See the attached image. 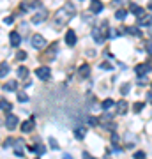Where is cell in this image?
Segmentation results:
<instances>
[{"label":"cell","instance_id":"1","mask_svg":"<svg viewBox=\"0 0 152 159\" xmlns=\"http://www.w3.org/2000/svg\"><path fill=\"white\" fill-rule=\"evenodd\" d=\"M74 14H76V7H74L71 2L64 4V7L62 9H58L57 14H55V25L57 27H64V25H67Z\"/></svg>","mask_w":152,"mask_h":159},{"label":"cell","instance_id":"2","mask_svg":"<svg viewBox=\"0 0 152 159\" xmlns=\"http://www.w3.org/2000/svg\"><path fill=\"white\" fill-rule=\"evenodd\" d=\"M92 37H94V41H96L97 44H103V43H104V39H106V37H110L108 23L103 21L99 27H94V30H92Z\"/></svg>","mask_w":152,"mask_h":159},{"label":"cell","instance_id":"3","mask_svg":"<svg viewBox=\"0 0 152 159\" xmlns=\"http://www.w3.org/2000/svg\"><path fill=\"white\" fill-rule=\"evenodd\" d=\"M35 76L39 80H43V81H48V80H51V71L48 66H41V67L35 69Z\"/></svg>","mask_w":152,"mask_h":159},{"label":"cell","instance_id":"4","mask_svg":"<svg viewBox=\"0 0 152 159\" xmlns=\"http://www.w3.org/2000/svg\"><path fill=\"white\" fill-rule=\"evenodd\" d=\"M46 18H48V11H46V9H41V7H39V11H37L34 16L30 18V21L34 23V25H41V23H44Z\"/></svg>","mask_w":152,"mask_h":159},{"label":"cell","instance_id":"5","mask_svg":"<svg viewBox=\"0 0 152 159\" xmlns=\"http://www.w3.org/2000/svg\"><path fill=\"white\" fill-rule=\"evenodd\" d=\"M30 44L34 46L35 50H43V48L46 46V39L43 37V35L35 34V35H32V37H30Z\"/></svg>","mask_w":152,"mask_h":159},{"label":"cell","instance_id":"6","mask_svg":"<svg viewBox=\"0 0 152 159\" xmlns=\"http://www.w3.org/2000/svg\"><path fill=\"white\" fill-rule=\"evenodd\" d=\"M18 122H20V119H18L16 115L9 113V115H7V119H6V127L9 131H14V129H16V125H18Z\"/></svg>","mask_w":152,"mask_h":159},{"label":"cell","instance_id":"7","mask_svg":"<svg viewBox=\"0 0 152 159\" xmlns=\"http://www.w3.org/2000/svg\"><path fill=\"white\" fill-rule=\"evenodd\" d=\"M104 9L101 0H90V12H94V14H99V12Z\"/></svg>","mask_w":152,"mask_h":159},{"label":"cell","instance_id":"8","mask_svg":"<svg viewBox=\"0 0 152 159\" xmlns=\"http://www.w3.org/2000/svg\"><path fill=\"white\" fill-rule=\"evenodd\" d=\"M150 69H152L150 64H138V66L135 67V71H136V74H138V76H145Z\"/></svg>","mask_w":152,"mask_h":159},{"label":"cell","instance_id":"9","mask_svg":"<svg viewBox=\"0 0 152 159\" xmlns=\"http://www.w3.org/2000/svg\"><path fill=\"white\" fill-rule=\"evenodd\" d=\"M115 108H117V113L118 115H124V113H127V102L124 101V99H120V101H117L115 102Z\"/></svg>","mask_w":152,"mask_h":159},{"label":"cell","instance_id":"10","mask_svg":"<svg viewBox=\"0 0 152 159\" xmlns=\"http://www.w3.org/2000/svg\"><path fill=\"white\" fill-rule=\"evenodd\" d=\"M138 27H152V14L141 16L140 20H138Z\"/></svg>","mask_w":152,"mask_h":159},{"label":"cell","instance_id":"11","mask_svg":"<svg viewBox=\"0 0 152 159\" xmlns=\"http://www.w3.org/2000/svg\"><path fill=\"white\" fill-rule=\"evenodd\" d=\"M9 43H11V46H20V43H21V37H20V34L18 32H11L9 34Z\"/></svg>","mask_w":152,"mask_h":159},{"label":"cell","instance_id":"12","mask_svg":"<svg viewBox=\"0 0 152 159\" xmlns=\"http://www.w3.org/2000/svg\"><path fill=\"white\" fill-rule=\"evenodd\" d=\"M76 34H74V30H67V34H66V43L67 46H74L76 44Z\"/></svg>","mask_w":152,"mask_h":159},{"label":"cell","instance_id":"13","mask_svg":"<svg viewBox=\"0 0 152 159\" xmlns=\"http://www.w3.org/2000/svg\"><path fill=\"white\" fill-rule=\"evenodd\" d=\"M74 136L78 138V140H83V138L87 136V127H81V125L74 127Z\"/></svg>","mask_w":152,"mask_h":159},{"label":"cell","instance_id":"14","mask_svg":"<svg viewBox=\"0 0 152 159\" xmlns=\"http://www.w3.org/2000/svg\"><path fill=\"white\" fill-rule=\"evenodd\" d=\"M34 129V119H28V120H25L21 124V131L23 133H30V131Z\"/></svg>","mask_w":152,"mask_h":159},{"label":"cell","instance_id":"15","mask_svg":"<svg viewBox=\"0 0 152 159\" xmlns=\"http://www.w3.org/2000/svg\"><path fill=\"white\" fill-rule=\"evenodd\" d=\"M78 74H80V78H87V76L90 74V67L87 66V64H81L80 69H78Z\"/></svg>","mask_w":152,"mask_h":159},{"label":"cell","instance_id":"16","mask_svg":"<svg viewBox=\"0 0 152 159\" xmlns=\"http://www.w3.org/2000/svg\"><path fill=\"white\" fill-rule=\"evenodd\" d=\"M14 154H16L18 157L23 156V142L21 140H16V143H14Z\"/></svg>","mask_w":152,"mask_h":159},{"label":"cell","instance_id":"17","mask_svg":"<svg viewBox=\"0 0 152 159\" xmlns=\"http://www.w3.org/2000/svg\"><path fill=\"white\" fill-rule=\"evenodd\" d=\"M16 89H18L16 80H11V81H7L6 85H4V90H7V92H12V90H16Z\"/></svg>","mask_w":152,"mask_h":159},{"label":"cell","instance_id":"18","mask_svg":"<svg viewBox=\"0 0 152 159\" xmlns=\"http://www.w3.org/2000/svg\"><path fill=\"white\" fill-rule=\"evenodd\" d=\"M18 80H25L28 76V69L25 67V66H20V67H18Z\"/></svg>","mask_w":152,"mask_h":159},{"label":"cell","instance_id":"19","mask_svg":"<svg viewBox=\"0 0 152 159\" xmlns=\"http://www.w3.org/2000/svg\"><path fill=\"white\" fill-rule=\"evenodd\" d=\"M11 102L9 101H6V99H0V110H2V111H6V113H9V111H11Z\"/></svg>","mask_w":152,"mask_h":159},{"label":"cell","instance_id":"20","mask_svg":"<svg viewBox=\"0 0 152 159\" xmlns=\"http://www.w3.org/2000/svg\"><path fill=\"white\" fill-rule=\"evenodd\" d=\"M129 11L133 12V14H136V16H140V18H141V14H143V9H141L140 6H136V4H131Z\"/></svg>","mask_w":152,"mask_h":159},{"label":"cell","instance_id":"21","mask_svg":"<svg viewBox=\"0 0 152 159\" xmlns=\"http://www.w3.org/2000/svg\"><path fill=\"white\" fill-rule=\"evenodd\" d=\"M112 106H115V102H113V99H104V101L101 102V108L104 110V111H108V110L112 108Z\"/></svg>","mask_w":152,"mask_h":159},{"label":"cell","instance_id":"22","mask_svg":"<svg viewBox=\"0 0 152 159\" xmlns=\"http://www.w3.org/2000/svg\"><path fill=\"white\" fill-rule=\"evenodd\" d=\"M30 150H32V152H37V154H44L46 152V147L43 145V143H37L35 147H30Z\"/></svg>","mask_w":152,"mask_h":159},{"label":"cell","instance_id":"23","mask_svg":"<svg viewBox=\"0 0 152 159\" xmlns=\"http://www.w3.org/2000/svg\"><path fill=\"white\" fill-rule=\"evenodd\" d=\"M7 74H9V64H2V66H0V78H4V76H7Z\"/></svg>","mask_w":152,"mask_h":159},{"label":"cell","instance_id":"24","mask_svg":"<svg viewBox=\"0 0 152 159\" xmlns=\"http://www.w3.org/2000/svg\"><path fill=\"white\" fill-rule=\"evenodd\" d=\"M126 32L127 34H131V35H136V37H140V29H136V27H129V29H126Z\"/></svg>","mask_w":152,"mask_h":159},{"label":"cell","instance_id":"25","mask_svg":"<svg viewBox=\"0 0 152 159\" xmlns=\"http://www.w3.org/2000/svg\"><path fill=\"white\" fill-rule=\"evenodd\" d=\"M126 16H127V11H126V9H118V11L115 12V18H117V20H124Z\"/></svg>","mask_w":152,"mask_h":159},{"label":"cell","instance_id":"26","mask_svg":"<svg viewBox=\"0 0 152 159\" xmlns=\"http://www.w3.org/2000/svg\"><path fill=\"white\" fill-rule=\"evenodd\" d=\"M87 124L92 125V127H96L99 124V119H96V117H87Z\"/></svg>","mask_w":152,"mask_h":159},{"label":"cell","instance_id":"27","mask_svg":"<svg viewBox=\"0 0 152 159\" xmlns=\"http://www.w3.org/2000/svg\"><path fill=\"white\" fill-rule=\"evenodd\" d=\"M131 90V85L129 83H124V85L120 87V94H122V96H127V92Z\"/></svg>","mask_w":152,"mask_h":159},{"label":"cell","instance_id":"28","mask_svg":"<svg viewBox=\"0 0 152 159\" xmlns=\"http://www.w3.org/2000/svg\"><path fill=\"white\" fill-rule=\"evenodd\" d=\"M14 143H16V140H14V138H7L6 142L2 143V147L7 148V147H11V145H14Z\"/></svg>","mask_w":152,"mask_h":159},{"label":"cell","instance_id":"29","mask_svg":"<svg viewBox=\"0 0 152 159\" xmlns=\"http://www.w3.org/2000/svg\"><path fill=\"white\" fill-rule=\"evenodd\" d=\"M18 101H20V102H27L28 101V96L25 94V92H20V94H18Z\"/></svg>","mask_w":152,"mask_h":159},{"label":"cell","instance_id":"30","mask_svg":"<svg viewBox=\"0 0 152 159\" xmlns=\"http://www.w3.org/2000/svg\"><path fill=\"white\" fill-rule=\"evenodd\" d=\"M133 157L135 159H145V152H143V150H136V152L133 154Z\"/></svg>","mask_w":152,"mask_h":159},{"label":"cell","instance_id":"31","mask_svg":"<svg viewBox=\"0 0 152 159\" xmlns=\"http://www.w3.org/2000/svg\"><path fill=\"white\" fill-rule=\"evenodd\" d=\"M14 57H16V60H25V58H27V53H25V51H18Z\"/></svg>","mask_w":152,"mask_h":159},{"label":"cell","instance_id":"32","mask_svg":"<svg viewBox=\"0 0 152 159\" xmlns=\"http://www.w3.org/2000/svg\"><path fill=\"white\" fill-rule=\"evenodd\" d=\"M141 108H143V102H135V106H133V110H135L136 113H140Z\"/></svg>","mask_w":152,"mask_h":159},{"label":"cell","instance_id":"33","mask_svg":"<svg viewBox=\"0 0 152 159\" xmlns=\"http://www.w3.org/2000/svg\"><path fill=\"white\" fill-rule=\"evenodd\" d=\"M101 69H104V71H110V69H113V66L112 64H108V62H103L101 66H99Z\"/></svg>","mask_w":152,"mask_h":159},{"label":"cell","instance_id":"34","mask_svg":"<svg viewBox=\"0 0 152 159\" xmlns=\"http://www.w3.org/2000/svg\"><path fill=\"white\" fill-rule=\"evenodd\" d=\"M48 142H50L51 148H55V150H58V143H57L55 140H53V138H50V140H48Z\"/></svg>","mask_w":152,"mask_h":159},{"label":"cell","instance_id":"35","mask_svg":"<svg viewBox=\"0 0 152 159\" xmlns=\"http://www.w3.org/2000/svg\"><path fill=\"white\" fill-rule=\"evenodd\" d=\"M145 83H147L145 76H138V85H145Z\"/></svg>","mask_w":152,"mask_h":159},{"label":"cell","instance_id":"36","mask_svg":"<svg viewBox=\"0 0 152 159\" xmlns=\"http://www.w3.org/2000/svg\"><path fill=\"white\" fill-rule=\"evenodd\" d=\"M145 48H147V51H149V53H152V41H147Z\"/></svg>","mask_w":152,"mask_h":159},{"label":"cell","instance_id":"37","mask_svg":"<svg viewBox=\"0 0 152 159\" xmlns=\"http://www.w3.org/2000/svg\"><path fill=\"white\" fill-rule=\"evenodd\" d=\"M12 20H14L12 16H7V18H4V23H6V25H11V23H12Z\"/></svg>","mask_w":152,"mask_h":159},{"label":"cell","instance_id":"38","mask_svg":"<svg viewBox=\"0 0 152 159\" xmlns=\"http://www.w3.org/2000/svg\"><path fill=\"white\" fill-rule=\"evenodd\" d=\"M112 143H113V145H115V143H118V136L115 134V133L112 134Z\"/></svg>","mask_w":152,"mask_h":159},{"label":"cell","instance_id":"39","mask_svg":"<svg viewBox=\"0 0 152 159\" xmlns=\"http://www.w3.org/2000/svg\"><path fill=\"white\" fill-rule=\"evenodd\" d=\"M83 159H96L94 156H90L89 152H83Z\"/></svg>","mask_w":152,"mask_h":159},{"label":"cell","instance_id":"40","mask_svg":"<svg viewBox=\"0 0 152 159\" xmlns=\"http://www.w3.org/2000/svg\"><path fill=\"white\" fill-rule=\"evenodd\" d=\"M147 9H150V11H152V0H149V4H147Z\"/></svg>","mask_w":152,"mask_h":159},{"label":"cell","instance_id":"41","mask_svg":"<svg viewBox=\"0 0 152 159\" xmlns=\"http://www.w3.org/2000/svg\"><path fill=\"white\" fill-rule=\"evenodd\" d=\"M149 101L152 102V92H149Z\"/></svg>","mask_w":152,"mask_h":159},{"label":"cell","instance_id":"42","mask_svg":"<svg viewBox=\"0 0 152 159\" xmlns=\"http://www.w3.org/2000/svg\"><path fill=\"white\" fill-rule=\"evenodd\" d=\"M62 159H73V157H71V156H67V154H66V156H64Z\"/></svg>","mask_w":152,"mask_h":159}]
</instances>
